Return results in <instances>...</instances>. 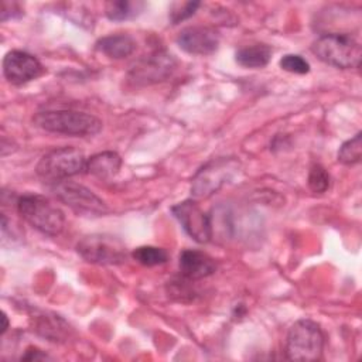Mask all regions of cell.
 <instances>
[{
	"mask_svg": "<svg viewBox=\"0 0 362 362\" xmlns=\"http://www.w3.org/2000/svg\"><path fill=\"white\" fill-rule=\"evenodd\" d=\"M324 349V334L311 320H298L288 329L286 356L290 361H318Z\"/></svg>",
	"mask_w": 362,
	"mask_h": 362,
	"instance_id": "4",
	"label": "cell"
},
{
	"mask_svg": "<svg viewBox=\"0 0 362 362\" xmlns=\"http://www.w3.org/2000/svg\"><path fill=\"white\" fill-rule=\"evenodd\" d=\"M133 259L147 267L163 264L168 260V253L157 246H139L132 252Z\"/></svg>",
	"mask_w": 362,
	"mask_h": 362,
	"instance_id": "19",
	"label": "cell"
},
{
	"mask_svg": "<svg viewBox=\"0 0 362 362\" xmlns=\"http://www.w3.org/2000/svg\"><path fill=\"white\" fill-rule=\"evenodd\" d=\"M76 252L82 259L96 264H119L127 257L124 243L112 235L92 233L76 243Z\"/></svg>",
	"mask_w": 362,
	"mask_h": 362,
	"instance_id": "6",
	"label": "cell"
},
{
	"mask_svg": "<svg viewBox=\"0 0 362 362\" xmlns=\"http://www.w3.org/2000/svg\"><path fill=\"white\" fill-rule=\"evenodd\" d=\"M120 167H122V158L117 153L102 151L88 158L86 173L100 180H110L119 173Z\"/></svg>",
	"mask_w": 362,
	"mask_h": 362,
	"instance_id": "14",
	"label": "cell"
},
{
	"mask_svg": "<svg viewBox=\"0 0 362 362\" xmlns=\"http://www.w3.org/2000/svg\"><path fill=\"white\" fill-rule=\"evenodd\" d=\"M7 327H8V321H7V315L3 313V327H1V335L6 332V329H7Z\"/></svg>",
	"mask_w": 362,
	"mask_h": 362,
	"instance_id": "26",
	"label": "cell"
},
{
	"mask_svg": "<svg viewBox=\"0 0 362 362\" xmlns=\"http://www.w3.org/2000/svg\"><path fill=\"white\" fill-rule=\"evenodd\" d=\"M20 216L37 230L57 236L65 226L64 212L42 195H23L17 201Z\"/></svg>",
	"mask_w": 362,
	"mask_h": 362,
	"instance_id": "3",
	"label": "cell"
},
{
	"mask_svg": "<svg viewBox=\"0 0 362 362\" xmlns=\"http://www.w3.org/2000/svg\"><path fill=\"white\" fill-rule=\"evenodd\" d=\"M34 329L49 341H64L68 335V324L58 315H38L34 320Z\"/></svg>",
	"mask_w": 362,
	"mask_h": 362,
	"instance_id": "17",
	"label": "cell"
},
{
	"mask_svg": "<svg viewBox=\"0 0 362 362\" xmlns=\"http://www.w3.org/2000/svg\"><path fill=\"white\" fill-rule=\"evenodd\" d=\"M238 161L232 158H216L205 164L192 178L191 192L197 198L212 195L238 170Z\"/></svg>",
	"mask_w": 362,
	"mask_h": 362,
	"instance_id": "8",
	"label": "cell"
},
{
	"mask_svg": "<svg viewBox=\"0 0 362 362\" xmlns=\"http://www.w3.org/2000/svg\"><path fill=\"white\" fill-rule=\"evenodd\" d=\"M23 16V7L17 1H1V11H0V20L7 21L11 18H17Z\"/></svg>",
	"mask_w": 362,
	"mask_h": 362,
	"instance_id": "24",
	"label": "cell"
},
{
	"mask_svg": "<svg viewBox=\"0 0 362 362\" xmlns=\"http://www.w3.org/2000/svg\"><path fill=\"white\" fill-rule=\"evenodd\" d=\"M96 49L113 59H122L133 54L136 41L127 34H112L96 41Z\"/></svg>",
	"mask_w": 362,
	"mask_h": 362,
	"instance_id": "15",
	"label": "cell"
},
{
	"mask_svg": "<svg viewBox=\"0 0 362 362\" xmlns=\"http://www.w3.org/2000/svg\"><path fill=\"white\" fill-rule=\"evenodd\" d=\"M331 177L321 164H313L308 173V187L315 194H322L329 188Z\"/></svg>",
	"mask_w": 362,
	"mask_h": 362,
	"instance_id": "21",
	"label": "cell"
},
{
	"mask_svg": "<svg viewBox=\"0 0 362 362\" xmlns=\"http://www.w3.org/2000/svg\"><path fill=\"white\" fill-rule=\"evenodd\" d=\"M173 215L182 229L198 243H206L212 238V223L208 214L192 199L182 201L171 206Z\"/></svg>",
	"mask_w": 362,
	"mask_h": 362,
	"instance_id": "10",
	"label": "cell"
},
{
	"mask_svg": "<svg viewBox=\"0 0 362 362\" xmlns=\"http://www.w3.org/2000/svg\"><path fill=\"white\" fill-rule=\"evenodd\" d=\"M178 267L182 277L195 281L214 274L216 270V263L209 255L201 250L185 249L180 253Z\"/></svg>",
	"mask_w": 362,
	"mask_h": 362,
	"instance_id": "13",
	"label": "cell"
},
{
	"mask_svg": "<svg viewBox=\"0 0 362 362\" xmlns=\"http://www.w3.org/2000/svg\"><path fill=\"white\" fill-rule=\"evenodd\" d=\"M21 359H24V361H38V359L44 361V359H51V358L47 354H44L41 349L30 346V348H27L25 354L21 355Z\"/></svg>",
	"mask_w": 362,
	"mask_h": 362,
	"instance_id": "25",
	"label": "cell"
},
{
	"mask_svg": "<svg viewBox=\"0 0 362 362\" xmlns=\"http://www.w3.org/2000/svg\"><path fill=\"white\" fill-rule=\"evenodd\" d=\"M33 120L42 130L65 136H93L102 130V122L96 116L71 109L38 112Z\"/></svg>",
	"mask_w": 362,
	"mask_h": 362,
	"instance_id": "1",
	"label": "cell"
},
{
	"mask_svg": "<svg viewBox=\"0 0 362 362\" xmlns=\"http://www.w3.org/2000/svg\"><path fill=\"white\" fill-rule=\"evenodd\" d=\"M52 191L55 197L79 215H103L107 212L106 204L95 195L89 188L74 181L54 182Z\"/></svg>",
	"mask_w": 362,
	"mask_h": 362,
	"instance_id": "7",
	"label": "cell"
},
{
	"mask_svg": "<svg viewBox=\"0 0 362 362\" xmlns=\"http://www.w3.org/2000/svg\"><path fill=\"white\" fill-rule=\"evenodd\" d=\"M199 7V1H185V3H174L170 8V21L173 24H178L182 20L191 17L197 8Z\"/></svg>",
	"mask_w": 362,
	"mask_h": 362,
	"instance_id": "23",
	"label": "cell"
},
{
	"mask_svg": "<svg viewBox=\"0 0 362 362\" xmlns=\"http://www.w3.org/2000/svg\"><path fill=\"white\" fill-rule=\"evenodd\" d=\"M86 163L88 158L79 148L68 146L44 154L40 158L35 171L42 180L58 182L86 171Z\"/></svg>",
	"mask_w": 362,
	"mask_h": 362,
	"instance_id": "5",
	"label": "cell"
},
{
	"mask_svg": "<svg viewBox=\"0 0 362 362\" xmlns=\"http://www.w3.org/2000/svg\"><path fill=\"white\" fill-rule=\"evenodd\" d=\"M279 64H280L281 69L291 72V74L304 75L310 71V64L301 55H297V54L284 55Z\"/></svg>",
	"mask_w": 362,
	"mask_h": 362,
	"instance_id": "22",
	"label": "cell"
},
{
	"mask_svg": "<svg viewBox=\"0 0 362 362\" xmlns=\"http://www.w3.org/2000/svg\"><path fill=\"white\" fill-rule=\"evenodd\" d=\"M44 72L41 62L31 54L20 49L8 51L3 58V74L14 85L27 83Z\"/></svg>",
	"mask_w": 362,
	"mask_h": 362,
	"instance_id": "11",
	"label": "cell"
},
{
	"mask_svg": "<svg viewBox=\"0 0 362 362\" xmlns=\"http://www.w3.org/2000/svg\"><path fill=\"white\" fill-rule=\"evenodd\" d=\"M175 68V59L165 51H154L136 61L130 71L129 78L134 83L148 85L164 81Z\"/></svg>",
	"mask_w": 362,
	"mask_h": 362,
	"instance_id": "9",
	"label": "cell"
},
{
	"mask_svg": "<svg viewBox=\"0 0 362 362\" xmlns=\"http://www.w3.org/2000/svg\"><path fill=\"white\" fill-rule=\"evenodd\" d=\"M313 54L322 62L341 68H358L362 57L359 42L348 34H325L311 45Z\"/></svg>",
	"mask_w": 362,
	"mask_h": 362,
	"instance_id": "2",
	"label": "cell"
},
{
	"mask_svg": "<svg viewBox=\"0 0 362 362\" xmlns=\"http://www.w3.org/2000/svg\"><path fill=\"white\" fill-rule=\"evenodd\" d=\"M272 58V48L266 44L242 47L235 54V61L243 68H263Z\"/></svg>",
	"mask_w": 362,
	"mask_h": 362,
	"instance_id": "16",
	"label": "cell"
},
{
	"mask_svg": "<svg viewBox=\"0 0 362 362\" xmlns=\"http://www.w3.org/2000/svg\"><path fill=\"white\" fill-rule=\"evenodd\" d=\"M177 45L192 55H211L219 47V34L204 25H192L182 28L177 38Z\"/></svg>",
	"mask_w": 362,
	"mask_h": 362,
	"instance_id": "12",
	"label": "cell"
},
{
	"mask_svg": "<svg viewBox=\"0 0 362 362\" xmlns=\"http://www.w3.org/2000/svg\"><path fill=\"white\" fill-rule=\"evenodd\" d=\"M362 157V136L356 133L352 139L346 140L341 144L338 150V161L346 165L356 164L361 161Z\"/></svg>",
	"mask_w": 362,
	"mask_h": 362,
	"instance_id": "20",
	"label": "cell"
},
{
	"mask_svg": "<svg viewBox=\"0 0 362 362\" xmlns=\"http://www.w3.org/2000/svg\"><path fill=\"white\" fill-rule=\"evenodd\" d=\"M146 7L144 1L130 0H115L105 4V14L112 21H124L139 16Z\"/></svg>",
	"mask_w": 362,
	"mask_h": 362,
	"instance_id": "18",
	"label": "cell"
}]
</instances>
